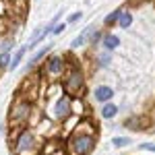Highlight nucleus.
<instances>
[{
    "label": "nucleus",
    "instance_id": "nucleus-20",
    "mask_svg": "<svg viewBox=\"0 0 155 155\" xmlns=\"http://www.w3.org/2000/svg\"><path fill=\"white\" fill-rule=\"evenodd\" d=\"M11 66V56L8 54H0V68H8Z\"/></svg>",
    "mask_w": 155,
    "mask_h": 155
},
{
    "label": "nucleus",
    "instance_id": "nucleus-12",
    "mask_svg": "<svg viewBox=\"0 0 155 155\" xmlns=\"http://www.w3.org/2000/svg\"><path fill=\"white\" fill-rule=\"evenodd\" d=\"M141 122H143V118H141V116H130V118H126V122H124V124H126L128 128H132V130H143L145 126L141 124Z\"/></svg>",
    "mask_w": 155,
    "mask_h": 155
},
{
    "label": "nucleus",
    "instance_id": "nucleus-10",
    "mask_svg": "<svg viewBox=\"0 0 155 155\" xmlns=\"http://www.w3.org/2000/svg\"><path fill=\"white\" fill-rule=\"evenodd\" d=\"M101 41H104V48H106V50H114V48H118V46H120V39L116 35H112V33L104 35Z\"/></svg>",
    "mask_w": 155,
    "mask_h": 155
},
{
    "label": "nucleus",
    "instance_id": "nucleus-8",
    "mask_svg": "<svg viewBox=\"0 0 155 155\" xmlns=\"http://www.w3.org/2000/svg\"><path fill=\"white\" fill-rule=\"evenodd\" d=\"M93 31H95V29H93V25H89V27H85L83 29V33H81V35H77L74 37V39H72V48H81V46H83L85 41H87V39H89V37L93 35Z\"/></svg>",
    "mask_w": 155,
    "mask_h": 155
},
{
    "label": "nucleus",
    "instance_id": "nucleus-19",
    "mask_svg": "<svg viewBox=\"0 0 155 155\" xmlns=\"http://www.w3.org/2000/svg\"><path fill=\"white\" fill-rule=\"evenodd\" d=\"M110 62H112V56H110V54H101V56L97 58V66H101V68H104V66H107Z\"/></svg>",
    "mask_w": 155,
    "mask_h": 155
},
{
    "label": "nucleus",
    "instance_id": "nucleus-1",
    "mask_svg": "<svg viewBox=\"0 0 155 155\" xmlns=\"http://www.w3.org/2000/svg\"><path fill=\"white\" fill-rule=\"evenodd\" d=\"M15 155H41V145L37 141L35 132L23 128L15 139V147H12Z\"/></svg>",
    "mask_w": 155,
    "mask_h": 155
},
{
    "label": "nucleus",
    "instance_id": "nucleus-18",
    "mask_svg": "<svg viewBox=\"0 0 155 155\" xmlns=\"http://www.w3.org/2000/svg\"><path fill=\"white\" fill-rule=\"evenodd\" d=\"M122 12H124V11H120V8H118V11H114L112 15H107V17H106V25H114L116 21H120Z\"/></svg>",
    "mask_w": 155,
    "mask_h": 155
},
{
    "label": "nucleus",
    "instance_id": "nucleus-25",
    "mask_svg": "<svg viewBox=\"0 0 155 155\" xmlns=\"http://www.w3.org/2000/svg\"><path fill=\"white\" fill-rule=\"evenodd\" d=\"M62 29H64V23H62V25H56V27L52 29V33H56V35H58V33L62 31Z\"/></svg>",
    "mask_w": 155,
    "mask_h": 155
},
{
    "label": "nucleus",
    "instance_id": "nucleus-23",
    "mask_svg": "<svg viewBox=\"0 0 155 155\" xmlns=\"http://www.w3.org/2000/svg\"><path fill=\"white\" fill-rule=\"evenodd\" d=\"M99 39H104V37L99 35V33H97V31H93V35H91V44H93V46H95L97 41H99Z\"/></svg>",
    "mask_w": 155,
    "mask_h": 155
},
{
    "label": "nucleus",
    "instance_id": "nucleus-16",
    "mask_svg": "<svg viewBox=\"0 0 155 155\" xmlns=\"http://www.w3.org/2000/svg\"><path fill=\"white\" fill-rule=\"evenodd\" d=\"M85 106H83V101H81V99H77V97H74V99H72V114H77V116H83L85 112Z\"/></svg>",
    "mask_w": 155,
    "mask_h": 155
},
{
    "label": "nucleus",
    "instance_id": "nucleus-24",
    "mask_svg": "<svg viewBox=\"0 0 155 155\" xmlns=\"http://www.w3.org/2000/svg\"><path fill=\"white\" fill-rule=\"evenodd\" d=\"M79 19H81V12H74V15H71V19H68V21L74 23V21H79Z\"/></svg>",
    "mask_w": 155,
    "mask_h": 155
},
{
    "label": "nucleus",
    "instance_id": "nucleus-22",
    "mask_svg": "<svg viewBox=\"0 0 155 155\" xmlns=\"http://www.w3.org/2000/svg\"><path fill=\"white\" fill-rule=\"evenodd\" d=\"M141 149H147V151H153V153H155V143H143V145H141Z\"/></svg>",
    "mask_w": 155,
    "mask_h": 155
},
{
    "label": "nucleus",
    "instance_id": "nucleus-5",
    "mask_svg": "<svg viewBox=\"0 0 155 155\" xmlns=\"http://www.w3.org/2000/svg\"><path fill=\"white\" fill-rule=\"evenodd\" d=\"M85 87V79H83V72L79 71L77 66H72L71 71L64 74V81H62V89H64V93L66 95H79L81 91H83ZM81 97V95H79Z\"/></svg>",
    "mask_w": 155,
    "mask_h": 155
},
{
    "label": "nucleus",
    "instance_id": "nucleus-21",
    "mask_svg": "<svg viewBox=\"0 0 155 155\" xmlns=\"http://www.w3.org/2000/svg\"><path fill=\"white\" fill-rule=\"evenodd\" d=\"M11 46H12V41H11V39H6V41H2V46H0V50H2V54H6V52L11 50Z\"/></svg>",
    "mask_w": 155,
    "mask_h": 155
},
{
    "label": "nucleus",
    "instance_id": "nucleus-13",
    "mask_svg": "<svg viewBox=\"0 0 155 155\" xmlns=\"http://www.w3.org/2000/svg\"><path fill=\"white\" fill-rule=\"evenodd\" d=\"M116 112H118V107L107 101V104H104V107H101V118H106V120L114 118V116H116Z\"/></svg>",
    "mask_w": 155,
    "mask_h": 155
},
{
    "label": "nucleus",
    "instance_id": "nucleus-17",
    "mask_svg": "<svg viewBox=\"0 0 155 155\" xmlns=\"http://www.w3.org/2000/svg\"><path fill=\"white\" fill-rule=\"evenodd\" d=\"M120 27H122V29H128V27H130V23H132V15L130 12H122V17H120Z\"/></svg>",
    "mask_w": 155,
    "mask_h": 155
},
{
    "label": "nucleus",
    "instance_id": "nucleus-2",
    "mask_svg": "<svg viewBox=\"0 0 155 155\" xmlns=\"http://www.w3.org/2000/svg\"><path fill=\"white\" fill-rule=\"evenodd\" d=\"M95 134H85V132H72V137L66 141V155H89L95 149Z\"/></svg>",
    "mask_w": 155,
    "mask_h": 155
},
{
    "label": "nucleus",
    "instance_id": "nucleus-26",
    "mask_svg": "<svg viewBox=\"0 0 155 155\" xmlns=\"http://www.w3.org/2000/svg\"><path fill=\"white\" fill-rule=\"evenodd\" d=\"M19 2V8H25V0H17Z\"/></svg>",
    "mask_w": 155,
    "mask_h": 155
},
{
    "label": "nucleus",
    "instance_id": "nucleus-6",
    "mask_svg": "<svg viewBox=\"0 0 155 155\" xmlns=\"http://www.w3.org/2000/svg\"><path fill=\"white\" fill-rule=\"evenodd\" d=\"M64 68H66L64 60L60 58V56H52V58H48V64H46V74L56 79V77H62Z\"/></svg>",
    "mask_w": 155,
    "mask_h": 155
},
{
    "label": "nucleus",
    "instance_id": "nucleus-7",
    "mask_svg": "<svg viewBox=\"0 0 155 155\" xmlns=\"http://www.w3.org/2000/svg\"><path fill=\"white\" fill-rule=\"evenodd\" d=\"M93 95H95L97 101H101V104H107V101L114 97V89H112V87H107V85H99V87H95Z\"/></svg>",
    "mask_w": 155,
    "mask_h": 155
},
{
    "label": "nucleus",
    "instance_id": "nucleus-3",
    "mask_svg": "<svg viewBox=\"0 0 155 155\" xmlns=\"http://www.w3.org/2000/svg\"><path fill=\"white\" fill-rule=\"evenodd\" d=\"M48 114H50V118H52V120L66 122V120L72 116V97L66 95L64 91H60L58 97H56V101L50 106Z\"/></svg>",
    "mask_w": 155,
    "mask_h": 155
},
{
    "label": "nucleus",
    "instance_id": "nucleus-11",
    "mask_svg": "<svg viewBox=\"0 0 155 155\" xmlns=\"http://www.w3.org/2000/svg\"><path fill=\"white\" fill-rule=\"evenodd\" d=\"M27 50H29V46H23V48H19L17 52H15V56L11 58V66H8V68H17V66H19V62L23 60V56H25Z\"/></svg>",
    "mask_w": 155,
    "mask_h": 155
},
{
    "label": "nucleus",
    "instance_id": "nucleus-9",
    "mask_svg": "<svg viewBox=\"0 0 155 155\" xmlns=\"http://www.w3.org/2000/svg\"><path fill=\"white\" fill-rule=\"evenodd\" d=\"M50 50H52V46H50V44H46V46H44V48L39 50V52H37V54H35V56H33V58L29 60V66H27V71H29L31 66H35V64H37V62H39V60H41V58H46V54H48Z\"/></svg>",
    "mask_w": 155,
    "mask_h": 155
},
{
    "label": "nucleus",
    "instance_id": "nucleus-15",
    "mask_svg": "<svg viewBox=\"0 0 155 155\" xmlns=\"http://www.w3.org/2000/svg\"><path fill=\"white\" fill-rule=\"evenodd\" d=\"M112 145L118 147V149H122V147L130 145V139H128V137H114V139H112Z\"/></svg>",
    "mask_w": 155,
    "mask_h": 155
},
{
    "label": "nucleus",
    "instance_id": "nucleus-4",
    "mask_svg": "<svg viewBox=\"0 0 155 155\" xmlns=\"http://www.w3.org/2000/svg\"><path fill=\"white\" fill-rule=\"evenodd\" d=\"M31 112H33L31 101L17 97V101H15L12 107H11V124L12 126H25V124L31 120Z\"/></svg>",
    "mask_w": 155,
    "mask_h": 155
},
{
    "label": "nucleus",
    "instance_id": "nucleus-14",
    "mask_svg": "<svg viewBox=\"0 0 155 155\" xmlns=\"http://www.w3.org/2000/svg\"><path fill=\"white\" fill-rule=\"evenodd\" d=\"M41 155H66V149H62V147H58L56 143H52V147H46V149L41 151Z\"/></svg>",
    "mask_w": 155,
    "mask_h": 155
}]
</instances>
